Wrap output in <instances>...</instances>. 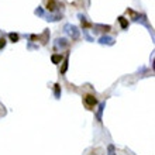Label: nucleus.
Returning <instances> with one entry per match:
<instances>
[{
    "instance_id": "1",
    "label": "nucleus",
    "mask_w": 155,
    "mask_h": 155,
    "mask_svg": "<svg viewBox=\"0 0 155 155\" xmlns=\"http://www.w3.org/2000/svg\"><path fill=\"white\" fill-rule=\"evenodd\" d=\"M65 31H66L74 39L79 38V34H80V33H79L76 26H74V24H66V26H65Z\"/></svg>"
},
{
    "instance_id": "2",
    "label": "nucleus",
    "mask_w": 155,
    "mask_h": 155,
    "mask_svg": "<svg viewBox=\"0 0 155 155\" xmlns=\"http://www.w3.org/2000/svg\"><path fill=\"white\" fill-rule=\"evenodd\" d=\"M68 41L66 38H56L55 39V49H59V48H66L68 47Z\"/></svg>"
},
{
    "instance_id": "3",
    "label": "nucleus",
    "mask_w": 155,
    "mask_h": 155,
    "mask_svg": "<svg viewBox=\"0 0 155 155\" xmlns=\"http://www.w3.org/2000/svg\"><path fill=\"white\" fill-rule=\"evenodd\" d=\"M85 103H86L89 107H93V106L97 104V99H96L95 96H92V95H87V96L85 97Z\"/></svg>"
},
{
    "instance_id": "4",
    "label": "nucleus",
    "mask_w": 155,
    "mask_h": 155,
    "mask_svg": "<svg viewBox=\"0 0 155 155\" xmlns=\"http://www.w3.org/2000/svg\"><path fill=\"white\" fill-rule=\"evenodd\" d=\"M99 42H100L102 45H113V44H114V38H112V37H109V35H103V37L99 38Z\"/></svg>"
},
{
    "instance_id": "5",
    "label": "nucleus",
    "mask_w": 155,
    "mask_h": 155,
    "mask_svg": "<svg viewBox=\"0 0 155 155\" xmlns=\"http://www.w3.org/2000/svg\"><path fill=\"white\" fill-rule=\"evenodd\" d=\"M47 9H48L49 11H56V10L59 9V4H58V1H55V0H48Z\"/></svg>"
},
{
    "instance_id": "6",
    "label": "nucleus",
    "mask_w": 155,
    "mask_h": 155,
    "mask_svg": "<svg viewBox=\"0 0 155 155\" xmlns=\"http://www.w3.org/2000/svg\"><path fill=\"white\" fill-rule=\"evenodd\" d=\"M104 107H106V102H102L100 106H99V110H97V113H96V118H97V121H102V116H103V110H104Z\"/></svg>"
},
{
    "instance_id": "7",
    "label": "nucleus",
    "mask_w": 155,
    "mask_h": 155,
    "mask_svg": "<svg viewBox=\"0 0 155 155\" xmlns=\"http://www.w3.org/2000/svg\"><path fill=\"white\" fill-rule=\"evenodd\" d=\"M62 59H64V56H62V55H59V54H54V55L51 56V61H52V64H59Z\"/></svg>"
},
{
    "instance_id": "8",
    "label": "nucleus",
    "mask_w": 155,
    "mask_h": 155,
    "mask_svg": "<svg viewBox=\"0 0 155 155\" xmlns=\"http://www.w3.org/2000/svg\"><path fill=\"white\" fill-rule=\"evenodd\" d=\"M118 23H120V26H121L123 30H125V28L128 27V21H127L124 17H118Z\"/></svg>"
},
{
    "instance_id": "9",
    "label": "nucleus",
    "mask_w": 155,
    "mask_h": 155,
    "mask_svg": "<svg viewBox=\"0 0 155 155\" xmlns=\"http://www.w3.org/2000/svg\"><path fill=\"white\" fill-rule=\"evenodd\" d=\"M61 18V16L59 14H49L48 17H47V20L48 21H56V20H59Z\"/></svg>"
},
{
    "instance_id": "10",
    "label": "nucleus",
    "mask_w": 155,
    "mask_h": 155,
    "mask_svg": "<svg viewBox=\"0 0 155 155\" xmlns=\"http://www.w3.org/2000/svg\"><path fill=\"white\" fill-rule=\"evenodd\" d=\"M68 56H69V55H66V58H65V61H64V64H62L61 74H65V72H66V69H68Z\"/></svg>"
},
{
    "instance_id": "11",
    "label": "nucleus",
    "mask_w": 155,
    "mask_h": 155,
    "mask_svg": "<svg viewBox=\"0 0 155 155\" xmlns=\"http://www.w3.org/2000/svg\"><path fill=\"white\" fill-rule=\"evenodd\" d=\"M55 97L56 99L61 97V86H59V83H55Z\"/></svg>"
},
{
    "instance_id": "12",
    "label": "nucleus",
    "mask_w": 155,
    "mask_h": 155,
    "mask_svg": "<svg viewBox=\"0 0 155 155\" xmlns=\"http://www.w3.org/2000/svg\"><path fill=\"white\" fill-rule=\"evenodd\" d=\"M9 38L11 39L13 42H17V41H18V35H17L16 33H10V34H9Z\"/></svg>"
},
{
    "instance_id": "13",
    "label": "nucleus",
    "mask_w": 155,
    "mask_h": 155,
    "mask_svg": "<svg viewBox=\"0 0 155 155\" xmlns=\"http://www.w3.org/2000/svg\"><path fill=\"white\" fill-rule=\"evenodd\" d=\"M96 27H97V28H103V31H106V33L112 30V27H110V26H102V24H97Z\"/></svg>"
},
{
    "instance_id": "14",
    "label": "nucleus",
    "mask_w": 155,
    "mask_h": 155,
    "mask_svg": "<svg viewBox=\"0 0 155 155\" xmlns=\"http://www.w3.org/2000/svg\"><path fill=\"white\" fill-rule=\"evenodd\" d=\"M35 14H37V16H44V10H42V7H38V9L35 10Z\"/></svg>"
},
{
    "instance_id": "15",
    "label": "nucleus",
    "mask_w": 155,
    "mask_h": 155,
    "mask_svg": "<svg viewBox=\"0 0 155 155\" xmlns=\"http://www.w3.org/2000/svg\"><path fill=\"white\" fill-rule=\"evenodd\" d=\"M6 47V39L4 38H0V49H3Z\"/></svg>"
},
{
    "instance_id": "16",
    "label": "nucleus",
    "mask_w": 155,
    "mask_h": 155,
    "mask_svg": "<svg viewBox=\"0 0 155 155\" xmlns=\"http://www.w3.org/2000/svg\"><path fill=\"white\" fill-rule=\"evenodd\" d=\"M83 35L86 37V39H87V41H93V38H92V37H90V35L86 33V30H83Z\"/></svg>"
},
{
    "instance_id": "17",
    "label": "nucleus",
    "mask_w": 155,
    "mask_h": 155,
    "mask_svg": "<svg viewBox=\"0 0 155 155\" xmlns=\"http://www.w3.org/2000/svg\"><path fill=\"white\" fill-rule=\"evenodd\" d=\"M109 152H110V155H113V152H114V147H113V145L109 147Z\"/></svg>"
}]
</instances>
